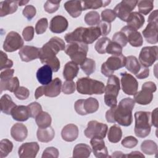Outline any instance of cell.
Returning <instances> with one entry per match:
<instances>
[{"label":"cell","instance_id":"cell-1","mask_svg":"<svg viewBox=\"0 0 158 158\" xmlns=\"http://www.w3.org/2000/svg\"><path fill=\"white\" fill-rule=\"evenodd\" d=\"M135 102L131 98H125L122 99L118 106L110 107L106 113V118L107 122H117L124 127L130 126L133 121L132 110Z\"/></svg>","mask_w":158,"mask_h":158},{"label":"cell","instance_id":"cell-2","mask_svg":"<svg viewBox=\"0 0 158 158\" xmlns=\"http://www.w3.org/2000/svg\"><path fill=\"white\" fill-rule=\"evenodd\" d=\"M65 48L64 41L57 36H54L40 48L39 59L42 64L49 65L52 72H56L60 67V61L56 54L60 51L65 50Z\"/></svg>","mask_w":158,"mask_h":158},{"label":"cell","instance_id":"cell-3","mask_svg":"<svg viewBox=\"0 0 158 158\" xmlns=\"http://www.w3.org/2000/svg\"><path fill=\"white\" fill-rule=\"evenodd\" d=\"M101 35V30L97 25L88 28L80 27L73 31L67 33L65 40L68 43L79 42L89 44L95 41Z\"/></svg>","mask_w":158,"mask_h":158},{"label":"cell","instance_id":"cell-4","mask_svg":"<svg viewBox=\"0 0 158 158\" xmlns=\"http://www.w3.org/2000/svg\"><path fill=\"white\" fill-rule=\"evenodd\" d=\"M76 89L82 94H102L104 92L105 86L102 81L89 77H83L77 81Z\"/></svg>","mask_w":158,"mask_h":158},{"label":"cell","instance_id":"cell-5","mask_svg":"<svg viewBox=\"0 0 158 158\" xmlns=\"http://www.w3.org/2000/svg\"><path fill=\"white\" fill-rule=\"evenodd\" d=\"M135 134L139 138H145L148 136L152 127L151 113L146 111H138L135 113Z\"/></svg>","mask_w":158,"mask_h":158},{"label":"cell","instance_id":"cell-6","mask_svg":"<svg viewBox=\"0 0 158 158\" xmlns=\"http://www.w3.org/2000/svg\"><path fill=\"white\" fill-rule=\"evenodd\" d=\"M120 91V80L114 75L108 77L107 85L104 90L105 104L110 107L117 106V97Z\"/></svg>","mask_w":158,"mask_h":158},{"label":"cell","instance_id":"cell-7","mask_svg":"<svg viewBox=\"0 0 158 158\" xmlns=\"http://www.w3.org/2000/svg\"><path fill=\"white\" fill-rule=\"evenodd\" d=\"M88 51V44L79 42L69 43L65 48L66 54L77 65H81L86 59Z\"/></svg>","mask_w":158,"mask_h":158},{"label":"cell","instance_id":"cell-8","mask_svg":"<svg viewBox=\"0 0 158 158\" xmlns=\"http://www.w3.org/2000/svg\"><path fill=\"white\" fill-rule=\"evenodd\" d=\"M126 57L122 54L120 55H112L101 65V73L107 77L112 75L115 70L125 66Z\"/></svg>","mask_w":158,"mask_h":158},{"label":"cell","instance_id":"cell-9","mask_svg":"<svg viewBox=\"0 0 158 158\" xmlns=\"http://www.w3.org/2000/svg\"><path fill=\"white\" fill-rule=\"evenodd\" d=\"M157 86L152 81H146L143 83L141 90L137 91L134 95V101L140 105H147L151 102L153 99V93L156 91Z\"/></svg>","mask_w":158,"mask_h":158},{"label":"cell","instance_id":"cell-10","mask_svg":"<svg viewBox=\"0 0 158 158\" xmlns=\"http://www.w3.org/2000/svg\"><path fill=\"white\" fill-rule=\"evenodd\" d=\"M62 88V81L59 78H56L48 85L39 86L35 93V97L38 99L43 95L48 97L54 98L59 96Z\"/></svg>","mask_w":158,"mask_h":158},{"label":"cell","instance_id":"cell-11","mask_svg":"<svg viewBox=\"0 0 158 158\" xmlns=\"http://www.w3.org/2000/svg\"><path fill=\"white\" fill-rule=\"evenodd\" d=\"M126 69L131 73L134 74L138 79H144L149 75V69L142 65L137 58L133 56L126 57Z\"/></svg>","mask_w":158,"mask_h":158},{"label":"cell","instance_id":"cell-12","mask_svg":"<svg viewBox=\"0 0 158 158\" xmlns=\"http://www.w3.org/2000/svg\"><path fill=\"white\" fill-rule=\"evenodd\" d=\"M99 102L94 98H88L86 99H78L74 104L77 113L81 115H85L96 112L99 109Z\"/></svg>","mask_w":158,"mask_h":158},{"label":"cell","instance_id":"cell-13","mask_svg":"<svg viewBox=\"0 0 158 158\" xmlns=\"http://www.w3.org/2000/svg\"><path fill=\"white\" fill-rule=\"evenodd\" d=\"M108 127L106 124L96 120H91L88 123L86 128L84 131L85 135L88 138H99L104 139L107 133Z\"/></svg>","mask_w":158,"mask_h":158},{"label":"cell","instance_id":"cell-14","mask_svg":"<svg viewBox=\"0 0 158 158\" xmlns=\"http://www.w3.org/2000/svg\"><path fill=\"white\" fill-rule=\"evenodd\" d=\"M136 0H123L114 9V11L117 17L124 22H127L130 14L135 8L138 4Z\"/></svg>","mask_w":158,"mask_h":158},{"label":"cell","instance_id":"cell-15","mask_svg":"<svg viewBox=\"0 0 158 158\" xmlns=\"http://www.w3.org/2000/svg\"><path fill=\"white\" fill-rule=\"evenodd\" d=\"M157 46L143 47L139 55V63L146 67L151 66L157 60Z\"/></svg>","mask_w":158,"mask_h":158},{"label":"cell","instance_id":"cell-16","mask_svg":"<svg viewBox=\"0 0 158 158\" xmlns=\"http://www.w3.org/2000/svg\"><path fill=\"white\" fill-rule=\"evenodd\" d=\"M23 40L16 31H10L7 35L3 43V49L6 52H11L22 48Z\"/></svg>","mask_w":158,"mask_h":158},{"label":"cell","instance_id":"cell-17","mask_svg":"<svg viewBox=\"0 0 158 158\" xmlns=\"http://www.w3.org/2000/svg\"><path fill=\"white\" fill-rule=\"evenodd\" d=\"M122 91L128 95H134L138 91V83L136 79L127 72L120 73Z\"/></svg>","mask_w":158,"mask_h":158},{"label":"cell","instance_id":"cell-18","mask_svg":"<svg viewBox=\"0 0 158 158\" xmlns=\"http://www.w3.org/2000/svg\"><path fill=\"white\" fill-rule=\"evenodd\" d=\"M122 31L126 36L127 41L133 47H139L143 43V36L141 33L135 28L126 25L122 28Z\"/></svg>","mask_w":158,"mask_h":158},{"label":"cell","instance_id":"cell-19","mask_svg":"<svg viewBox=\"0 0 158 158\" xmlns=\"http://www.w3.org/2000/svg\"><path fill=\"white\" fill-rule=\"evenodd\" d=\"M39 149L40 146L36 142L25 143L19 148V156L20 158H35Z\"/></svg>","mask_w":158,"mask_h":158},{"label":"cell","instance_id":"cell-20","mask_svg":"<svg viewBox=\"0 0 158 158\" xmlns=\"http://www.w3.org/2000/svg\"><path fill=\"white\" fill-rule=\"evenodd\" d=\"M143 35L146 41L151 44H156L158 41V21L149 22L146 27L143 30Z\"/></svg>","mask_w":158,"mask_h":158},{"label":"cell","instance_id":"cell-21","mask_svg":"<svg viewBox=\"0 0 158 158\" xmlns=\"http://www.w3.org/2000/svg\"><path fill=\"white\" fill-rule=\"evenodd\" d=\"M90 144L92 146L93 152L95 157L98 158L110 157L108 156V151L103 139L99 138H91Z\"/></svg>","mask_w":158,"mask_h":158},{"label":"cell","instance_id":"cell-22","mask_svg":"<svg viewBox=\"0 0 158 158\" xmlns=\"http://www.w3.org/2000/svg\"><path fill=\"white\" fill-rule=\"evenodd\" d=\"M40 48L32 46H25L19 51L21 60L25 62L33 60L39 58Z\"/></svg>","mask_w":158,"mask_h":158},{"label":"cell","instance_id":"cell-23","mask_svg":"<svg viewBox=\"0 0 158 158\" xmlns=\"http://www.w3.org/2000/svg\"><path fill=\"white\" fill-rule=\"evenodd\" d=\"M69 23L66 18L62 15H56L51 20L50 30L54 33H60L65 31L68 28Z\"/></svg>","mask_w":158,"mask_h":158},{"label":"cell","instance_id":"cell-24","mask_svg":"<svg viewBox=\"0 0 158 158\" xmlns=\"http://www.w3.org/2000/svg\"><path fill=\"white\" fill-rule=\"evenodd\" d=\"M10 135L12 138L19 142L23 141L27 137L28 130L23 123H15L10 129Z\"/></svg>","mask_w":158,"mask_h":158},{"label":"cell","instance_id":"cell-25","mask_svg":"<svg viewBox=\"0 0 158 158\" xmlns=\"http://www.w3.org/2000/svg\"><path fill=\"white\" fill-rule=\"evenodd\" d=\"M79 131L78 127L73 123H69L64 126L61 131L62 139L67 142L75 141L78 136Z\"/></svg>","mask_w":158,"mask_h":158},{"label":"cell","instance_id":"cell-26","mask_svg":"<svg viewBox=\"0 0 158 158\" xmlns=\"http://www.w3.org/2000/svg\"><path fill=\"white\" fill-rule=\"evenodd\" d=\"M52 70L48 65H44L36 72V78L40 83L43 85L49 84L52 81Z\"/></svg>","mask_w":158,"mask_h":158},{"label":"cell","instance_id":"cell-27","mask_svg":"<svg viewBox=\"0 0 158 158\" xmlns=\"http://www.w3.org/2000/svg\"><path fill=\"white\" fill-rule=\"evenodd\" d=\"M12 118L19 122H24L30 117V113L28 106H16L11 111Z\"/></svg>","mask_w":158,"mask_h":158},{"label":"cell","instance_id":"cell-28","mask_svg":"<svg viewBox=\"0 0 158 158\" xmlns=\"http://www.w3.org/2000/svg\"><path fill=\"white\" fill-rule=\"evenodd\" d=\"M64 7L66 11L73 18L79 17L83 10L81 1H69L65 2Z\"/></svg>","mask_w":158,"mask_h":158},{"label":"cell","instance_id":"cell-29","mask_svg":"<svg viewBox=\"0 0 158 158\" xmlns=\"http://www.w3.org/2000/svg\"><path fill=\"white\" fill-rule=\"evenodd\" d=\"M19 1H3L0 2V16L4 17L15 12L17 10Z\"/></svg>","mask_w":158,"mask_h":158},{"label":"cell","instance_id":"cell-30","mask_svg":"<svg viewBox=\"0 0 158 158\" xmlns=\"http://www.w3.org/2000/svg\"><path fill=\"white\" fill-rule=\"evenodd\" d=\"M144 22V17L142 14L138 12H133L130 14L126 22L128 26L137 30L143 25Z\"/></svg>","mask_w":158,"mask_h":158},{"label":"cell","instance_id":"cell-31","mask_svg":"<svg viewBox=\"0 0 158 158\" xmlns=\"http://www.w3.org/2000/svg\"><path fill=\"white\" fill-rule=\"evenodd\" d=\"M79 68L74 62L69 61L66 63L63 70V77L66 80H72L78 73Z\"/></svg>","mask_w":158,"mask_h":158},{"label":"cell","instance_id":"cell-32","mask_svg":"<svg viewBox=\"0 0 158 158\" xmlns=\"http://www.w3.org/2000/svg\"><path fill=\"white\" fill-rule=\"evenodd\" d=\"M36 136L39 141L48 143L54 138L55 131L51 126L47 128H39L37 130Z\"/></svg>","mask_w":158,"mask_h":158},{"label":"cell","instance_id":"cell-33","mask_svg":"<svg viewBox=\"0 0 158 158\" xmlns=\"http://www.w3.org/2000/svg\"><path fill=\"white\" fill-rule=\"evenodd\" d=\"M0 104L1 112L7 115L11 114L12 110L17 106L12 100L10 96L6 94L1 98Z\"/></svg>","mask_w":158,"mask_h":158},{"label":"cell","instance_id":"cell-34","mask_svg":"<svg viewBox=\"0 0 158 158\" xmlns=\"http://www.w3.org/2000/svg\"><path fill=\"white\" fill-rule=\"evenodd\" d=\"M91 153V149L89 146L84 143L77 144L73 150V157H89Z\"/></svg>","mask_w":158,"mask_h":158},{"label":"cell","instance_id":"cell-35","mask_svg":"<svg viewBox=\"0 0 158 158\" xmlns=\"http://www.w3.org/2000/svg\"><path fill=\"white\" fill-rule=\"evenodd\" d=\"M19 88V80L17 77L11 78L5 81H0L1 93L4 90H8L11 93H14Z\"/></svg>","mask_w":158,"mask_h":158},{"label":"cell","instance_id":"cell-36","mask_svg":"<svg viewBox=\"0 0 158 158\" xmlns=\"http://www.w3.org/2000/svg\"><path fill=\"white\" fill-rule=\"evenodd\" d=\"M83 10L87 9H97L102 7H106L109 5L110 1H81Z\"/></svg>","mask_w":158,"mask_h":158},{"label":"cell","instance_id":"cell-37","mask_svg":"<svg viewBox=\"0 0 158 158\" xmlns=\"http://www.w3.org/2000/svg\"><path fill=\"white\" fill-rule=\"evenodd\" d=\"M107 139L113 143H118L122 138V131L121 128L117 125H114L111 126L108 131Z\"/></svg>","mask_w":158,"mask_h":158},{"label":"cell","instance_id":"cell-38","mask_svg":"<svg viewBox=\"0 0 158 158\" xmlns=\"http://www.w3.org/2000/svg\"><path fill=\"white\" fill-rule=\"evenodd\" d=\"M36 123L39 128H47L51 126L52 119L51 115L46 112L42 111L35 117Z\"/></svg>","mask_w":158,"mask_h":158},{"label":"cell","instance_id":"cell-39","mask_svg":"<svg viewBox=\"0 0 158 158\" xmlns=\"http://www.w3.org/2000/svg\"><path fill=\"white\" fill-rule=\"evenodd\" d=\"M141 149L146 154L152 155L157 153V145L154 141L146 139L142 142Z\"/></svg>","mask_w":158,"mask_h":158},{"label":"cell","instance_id":"cell-40","mask_svg":"<svg viewBox=\"0 0 158 158\" xmlns=\"http://www.w3.org/2000/svg\"><path fill=\"white\" fill-rule=\"evenodd\" d=\"M137 4L139 13L143 15L148 14L154 7V1L150 0L139 1Z\"/></svg>","mask_w":158,"mask_h":158},{"label":"cell","instance_id":"cell-41","mask_svg":"<svg viewBox=\"0 0 158 158\" xmlns=\"http://www.w3.org/2000/svg\"><path fill=\"white\" fill-rule=\"evenodd\" d=\"M13 149V143L8 139H2L0 141V157H6Z\"/></svg>","mask_w":158,"mask_h":158},{"label":"cell","instance_id":"cell-42","mask_svg":"<svg viewBox=\"0 0 158 158\" xmlns=\"http://www.w3.org/2000/svg\"><path fill=\"white\" fill-rule=\"evenodd\" d=\"M85 22L89 26H96L100 22V15L95 10L89 11L85 16Z\"/></svg>","mask_w":158,"mask_h":158},{"label":"cell","instance_id":"cell-43","mask_svg":"<svg viewBox=\"0 0 158 158\" xmlns=\"http://www.w3.org/2000/svg\"><path fill=\"white\" fill-rule=\"evenodd\" d=\"M80 67L85 73L89 76L94 72L96 70V62L91 58H86L80 65Z\"/></svg>","mask_w":158,"mask_h":158},{"label":"cell","instance_id":"cell-44","mask_svg":"<svg viewBox=\"0 0 158 158\" xmlns=\"http://www.w3.org/2000/svg\"><path fill=\"white\" fill-rule=\"evenodd\" d=\"M110 40L107 37H102L99 39L95 44L94 48L99 54H105L106 49Z\"/></svg>","mask_w":158,"mask_h":158},{"label":"cell","instance_id":"cell-45","mask_svg":"<svg viewBox=\"0 0 158 158\" xmlns=\"http://www.w3.org/2000/svg\"><path fill=\"white\" fill-rule=\"evenodd\" d=\"M106 53L112 55H120L122 53V47L117 43L110 41L106 49Z\"/></svg>","mask_w":158,"mask_h":158},{"label":"cell","instance_id":"cell-46","mask_svg":"<svg viewBox=\"0 0 158 158\" xmlns=\"http://www.w3.org/2000/svg\"><path fill=\"white\" fill-rule=\"evenodd\" d=\"M60 1H46L44 5V10L49 14H52L56 12L60 6Z\"/></svg>","mask_w":158,"mask_h":158},{"label":"cell","instance_id":"cell-47","mask_svg":"<svg viewBox=\"0 0 158 158\" xmlns=\"http://www.w3.org/2000/svg\"><path fill=\"white\" fill-rule=\"evenodd\" d=\"M48 27V21L46 18H41L36 23L35 31L36 34L41 35L44 33Z\"/></svg>","mask_w":158,"mask_h":158},{"label":"cell","instance_id":"cell-48","mask_svg":"<svg viewBox=\"0 0 158 158\" xmlns=\"http://www.w3.org/2000/svg\"><path fill=\"white\" fill-rule=\"evenodd\" d=\"M76 84L72 80H66L62 85L61 90L65 94H70L75 92Z\"/></svg>","mask_w":158,"mask_h":158},{"label":"cell","instance_id":"cell-49","mask_svg":"<svg viewBox=\"0 0 158 158\" xmlns=\"http://www.w3.org/2000/svg\"><path fill=\"white\" fill-rule=\"evenodd\" d=\"M13 66L12 60L8 59L7 54L2 51H1V59H0V70L5 69H10Z\"/></svg>","mask_w":158,"mask_h":158},{"label":"cell","instance_id":"cell-50","mask_svg":"<svg viewBox=\"0 0 158 158\" xmlns=\"http://www.w3.org/2000/svg\"><path fill=\"white\" fill-rule=\"evenodd\" d=\"M27 106L30 110V117L35 118V117L43 111L41 106L37 102H33L29 104Z\"/></svg>","mask_w":158,"mask_h":158},{"label":"cell","instance_id":"cell-51","mask_svg":"<svg viewBox=\"0 0 158 158\" xmlns=\"http://www.w3.org/2000/svg\"><path fill=\"white\" fill-rule=\"evenodd\" d=\"M116 17L114 11L112 9H105L101 12L102 20L110 23L115 20Z\"/></svg>","mask_w":158,"mask_h":158},{"label":"cell","instance_id":"cell-52","mask_svg":"<svg viewBox=\"0 0 158 158\" xmlns=\"http://www.w3.org/2000/svg\"><path fill=\"white\" fill-rule=\"evenodd\" d=\"M112 41L117 43L121 47H125L128 41L125 35L122 31L116 32L112 36Z\"/></svg>","mask_w":158,"mask_h":158},{"label":"cell","instance_id":"cell-53","mask_svg":"<svg viewBox=\"0 0 158 158\" xmlns=\"http://www.w3.org/2000/svg\"><path fill=\"white\" fill-rule=\"evenodd\" d=\"M138 143V139L132 136H126L123 138V139L122 141V145L127 148H133L135 147Z\"/></svg>","mask_w":158,"mask_h":158},{"label":"cell","instance_id":"cell-54","mask_svg":"<svg viewBox=\"0 0 158 158\" xmlns=\"http://www.w3.org/2000/svg\"><path fill=\"white\" fill-rule=\"evenodd\" d=\"M14 93L15 97L20 100H25L27 99L30 95L28 89L24 86H19V88Z\"/></svg>","mask_w":158,"mask_h":158},{"label":"cell","instance_id":"cell-55","mask_svg":"<svg viewBox=\"0 0 158 158\" xmlns=\"http://www.w3.org/2000/svg\"><path fill=\"white\" fill-rule=\"evenodd\" d=\"M23 15L28 20H31L36 15V8L32 5H27L23 10Z\"/></svg>","mask_w":158,"mask_h":158},{"label":"cell","instance_id":"cell-56","mask_svg":"<svg viewBox=\"0 0 158 158\" xmlns=\"http://www.w3.org/2000/svg\"><path fill=\"white\" fill-rule=\"evenodd\" d=\"M42 158L45 157H54L57 158L59 157V151L54 147H48L46 148L42 154Z\"/></svg>","mask_w":158,"mask_h":158},{"label":"cell","instance_id":"cell-57","mask_svg":"<svg viewBox=\"0 0 158 158\" xmlns=\"http://www.w3.org/2000/svg\"><path fill=\"white\" fill-rule=\"evenodd\" d=\"M34 32L35 30L32 26L26 27L22 31V36L25 41H30L33 40L34 37Z\"/></svg>","mask_w":158,"mask_h":158},{"label":"cell","instance_id":"cell-58","mask_svg":"<svg viewBox=\"0 0 158 158\" xmlns=\"http://www.w3.org/2000/svg\"><path fill=\"white\" fill-rule=\"evenodd\" d=\"M97 26L99 28V29L101 30V35H102L103 36L107 35L110 31L111 25L110 23L101 20L97 25Z\"/></svg>","mask_w":158,"mask_h":158},{"label":"cell","instance_id":"cell-59","mask_svg":"<svg viewBox=\"0 0 158 158\" xmlns=\"http://www.w3.org/2000/svg\"><path fill=\"white\" fill-rule=\"evenodd\" d=\"M14 73V70L10 69H7L1 72L0 75V78H1L0 81H5L6 80L10 79L11 78L13 77Z\"/></svg>","mask_w":158,"mask_h":158},{"label":"cell","instance_id":"cell-60","mask_svg":"<svg viewBox=\"0 0 158 158\" xmlns=\"http://www.w3.org/2000/svg\"><path fill=\"white\" fill-rule=\"evenodd\" d=\"M157 108L154 109L151 113V122L152 125H154L155 127H157Z\"/></svg>","mask_w":158,"mask_h":158},{"label":"cell","instance_id":"cell-61","mask_svg":"<svg viewBox=\"0 0 158 158\" xmlns=\"http://www.w3.org/2000/svg\"><path fill=\"white\" fill-rule=\"evenodd\" d=\"M158 10L156 9L154 10L151 14L149 15L148 17V22H152V21H158Z\"/></svg>","mask_w":158,"mask_h":158},{"label":"cell","instance_id":"cell-62","mask_svg":"<svg viewBox=\"0 0 158 158\" xmlns=\"http://www.w3.org/2000/svg\"><path fill=\"white\" fill-rule=\"evenodd\" d=\"M125 157H144V156L139 151H132L130 154L125 155Z\"/></svg>","mask_w":158,"mask_h":158},{"label":"cell","instance_id":"cell-63","mask_svg":"<svg viewBox=\"0 0 158 158\" xmlns=\"http://www.w3.org/2000/svg\"><path fill=\"white\" fill-rule=\"evenodd\" d=\"M110 157H125V155L123 154L121 151H115L112 153V156H110Z\"/></svg>","mask_w":158,"mask_h":158},{"label":"cell","instance_id":"cell-64","mask_svg":"<svg viewBox=\"0 0 158 158\" xmlns=\"http://www.w3.org/2000/svg\"><path fill=\"white\" fill-rule=\"evenodd\" d=\"M28 1H19V6H24L26 4L28 3Z\"/></svg>","mask_w":158,"mask_h":158}]
</instances>
